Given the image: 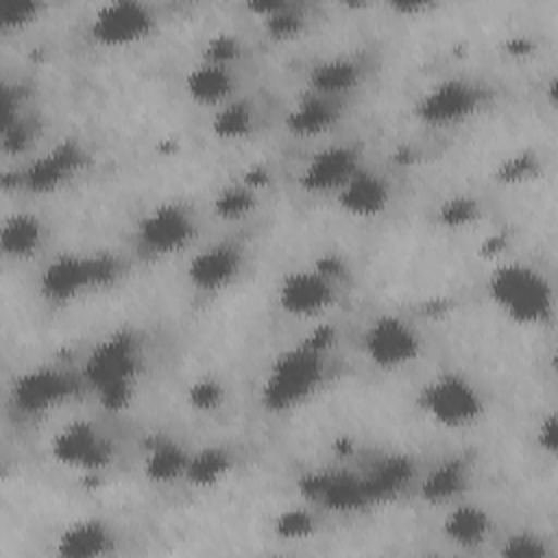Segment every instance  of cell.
<instances>
[{"mask_svg": "<svg viewBox=\"0 0 558 558\" xmlns=\"http://www.w3.org/2000/svg\"><path fill=\"white\" fill-rule=\"evenodd\" d=\"M52 458L74 471L92 473L109 466L113 447L105 434L89 421H72L59 429L50 442Z\"/></svg>", "mask_w": 558, "mask_h": 558, "instance_id": "cell-6", "label": "cell"}, {"mask_svg": "<svg viewBox=\"0 0 558 558\" xmlns=\"http://www.w3.org/2000/svg\"><path fill=\"white\" fill-rule=\"evenodd\" d=\"M113 534L102 521H76L57 541V554L65 558H98L113 549Z\"/></svg>", "mask_w": 558, "mask_h": 558, "instance_id": "cell-18", "label": "cell"}, {"mask_svg": "<svg viewBox=\"0 0 558 558\" xmlns=\"http://www.w3.org/2000/svg\"><path fill=\"white\" fill-rule=\"evenodd\" d=\"M78 381L61 368L39 366L20 375L13 384V403L24 414H41L72 399Z\"/></svg>", "mask_w": 558, "mask_h": 558, "instance_id": "cell-11", "label": "cell"}, {"mask_svg": "<svg viewBox=\"0 0 558 558\" xmlns=\"http://www.w3.org/2000/svg\"><path fill=\"white\" fill-rule=\"evenodd\" d=\"M484 94L464 78H447L429 87L416 102V116L429 126H453L482 107Z\"/></svg>", "mask_w": 558, "mask_h": 558, "instance_id": "cell-7", "label": "cell"}, {"mask_svg": "<svg viewBox=\"0 0 558 558\" xmlns=\"http://www.w3.org/2000/svg\"><path fill=\"white\" fill-rule=\"evenodd\" d=\"M488 294L508 318L521 325H538L554 310L549 281L536 268L521 262L499 266L488 279Z\"/></svg>", "mask_w": 558, "mask_h": 558, "instance_id": "cell-3", "label": "cell"}, {"mask_svg": "<svg viewBox=\"0 0 558 558\" xmlns=\"http://www.w3.org/2000/svg\"><path fill=\"white\" fill-rule=\"evenodd\" d=\"M155 26L153 11L142 2L118 0L102 4L92 20V35L102 46H126L144 39Z\"/></svg>", "mask_w": 558, "mask_h": 558, "instance_id": "cell-12", "label": "cell"}, {"mask_svg": "<svg viewBox=\"0 0 558 558\" xmlns=\"http://www.w3.org/2000/svg\"><path fill=\"white\" fill-rule=\"evenodd\" d=\"M301 26H303L301 13L286 2H279V7L266 15V28L275 37H292L301 31Z\"/></svg>", "mask_w": 558, "mask_h": 558, "instance_id": "cell-31", "label": "cell"}, {"mask_svg": "<svg viewBox=\"0 0 558 558\" xmlns=\"http://www.w3.org/2000/svg\"><path fill=\"white\" fill-rule=\"evenodd\" d=\"M277 301L292 316H318L336 301V275L323 266L292 270L281 279Z\"/></svg>", "mask_w": 558, "mask_h": 558, "instance_id": "cell-9", "label": "cell"}, {"mask_svg": "<svg viewBox=\"0 0 558 558\" xmlns=\"http://www.w3.org/2000/svg\"><path fill=\"white\" fill-rule=\"evenodd\" d=\"M85 161H87V155L83 146L74 140H65L57 144L52 150H48L46 155L31 161L24 168L20 183L35 194L54 192L65 181H70L85 166Z\"/></svg>", "mask_w": 558, "mask_h": 558, "instance_id": "cell-13", "label": "cell"}, {"mask_svg": "<svg viewBox=\"0 0 558 558\" xmlns=\"http://www.w3.org/2000/svg\"><path fill=\"white\" fill-rule=\"evenodd\" d=\"M538 440H541V447L547 451V453H554L556 451V416L549 414L543 418L541 423V429H538Z\"/></svg>", "mask_w": 558, "mask_h": 558, "instance_id": "cell-38", "label": "cell"}, {"mask_svg": "<svg viewBox=\"0 0 558 558\" xmlns=\"http://www.w3.org/2000/svg\"><path fill=\"white\" fill-rule=\"evenodd\" d=\"M466 484H469V466L462 460L453 458L434 466L425 475L421 484V497L429 504H442L460 495L466 488Z\"/></svg>", "mask_w": 558, "mask_h": 558, "instance_id": "cell-23", "label": "cell"}, {"mask_svg": "<svg viewBox=\"0 0 558 558\" xmlns=\"http://www.w3.org/2000/svg\"><path fill=\"white\" fill-rule=\"evenodd\" d=\"M475 203L469 198H451L440 207V220L449 227H462L475 218Z\"/></svg>", "mask_w": 558, "mask_h": 558, "instance_id": "cell-34", "label": "cell"}, {"mask_svg": "<svg viewBox=\"0 0 558 558\" xmlns=\"http://www.w3.org/2000/svg\"><path fill=\"white\" fill-rule=\"evenodd\" d=\"M242 266L244 257L240 246L233 242H218L192 257L187 266V279L203 292H216L233 283Z\"/></svg>", "mask_w": 558, "mask_h": 558, "instance_id": "cell-15", "label": "cell"}, {"mask_svg": "<svg viewBox=\"0 0 558 558\" xmlns=\"http://www.w3.org/2000/svg\"><path fill=\"white\" fill-rule=\"evenodd\" d=\"M325 377L323 344L314 340L288 349L270 366L264 388L262 403L272 412H286L314 395Z\"/></svg>", "mask_w": 558, "mask_h": 558, "instance_id": "cell-2", "label": "cell"}, {"mask_svg": "<svg viewBox=\"0 0 558 558\" xmlns=\"http://www.w3.org/2000/svg\"><path fill=\"white\" fill-rule=\"evenodd\" d=\"M190 456L172 440H155L144 460V473L155 482H172L185 475Z\"/></svg>", "mask_w": 558, "mask_h": 558, "instance_id": "cell-25", "label": "cell"}, {"mask_svg": "<svg viewBox=\"0 0 558 558\" xmlns=\"http://www.w3.org/2000/svg\"><path fill=\"white\" fill-rule=\"evenodd\" d=\"M233 85L235 78L231 68L211 61H203L185 78L190 98L201 105H225L233 92Z\"/></svg>", "mask_w": 558, "mask_h": 558, "instance_id": "cell-20", "label": "cell"}, {"mask_svg": "<svg viewBox=\"0 0 558 558\" xmlns=\"http://www.w3.org/2000/svg\"><path fill=\"white\" fill-rule=\"evenodd\" d=\"M194 235V218L179 203L153 207L137 225V242L153 255H170L181 251Z\"/></svg>", "mask_w": 558, "mask_h": 558, "instance_id": "cell-10", "label": "cell"}, {"mask_svg": "<svg viewBox=\"0 0 558 558\" xmlns=\"http://www.w3.org/2000/svg\"><path fill=\"white\" fill-rule=\"evenodd\" d=\"M255 203H257L255 187H251L248 183H233L218 192L214 207H216V214L222 218H240L253 211Z\"/></svg>", "mask_w": 558, "mask_h": 558, "instance_id": "cell-29", "label": "cell"}, {"mask_svg": "<svg viewBox=\"0 0 558 558\" xmlns=\"http://www.w3.org/2000/svg\"><path fill=\"white\" fill-rule=\"evenodd\" d=\"M37 13H39V2L7 0L0 7V24L2 28H20L28 24Z\"/></svg>", "mask_w": 558, "mask_h": 558, "instance_id": "cell-32", "label": "cell"}, {"mask_svg": "<svg viewBox=\"0 0 558 558\" xmlns=\"http://www.w3.org/2000/svg\"><path fill=\"white\" fill-rule=\"evenodd\" d=\"M303 493L327 508L349 510L368 504L362 480L347 473H314L303 482Z\"/></svg>", "mask_w": 558, "mask_h": 558, "instance_id": "cell-17", "label": "cell"}, {"mask_svg": "<svg viewBox=\"0 0 558 558\" xmlns=\"http://www.w3.org/2000/svg\"><path fill=\"white\" fill-rule=\"evenodd\" d=\"M362 78V68L349 57H333L316 63L310 70V89L327 98H340L351 92Z\"/></svg>", "mask_w": 558, "mask_h": 558, "instance_id": "cell-21", "label": "cell"}, {"mask_svg": "<svg viewBox=\"0 0 558 558\" xmlns=\"http://www.w3.org/2000/svg\"><path fill=\"white\" fill-rule=\"evenodd\" d=\"M338 205L351 214V216H360V218H371L377 216L386 209L390 192L386 181L368 170H357L338 192H336Z\"/></svg>", "mask_w": 558, "mask_h": 558, "instance_id": "cell-16", "label": "cell"}, {"mask_svg": "<svg viewBox=\"0 0 558 558\" xmlns=\"http://www.w3.org/2000/svg\"><path fill=\"white\" fill-rule=\"evenodd\" d=\"M418 405L429 418L445 427H466L484 412V401L475 386L456 373L434 377L421 390Z\"/></svg>", "mask_w": 558, "mask_h": 558, "instance_id": "cell-5", "label": "cell"}, {"mask_svg": "<svg viewBox=\"0 0 558 558\" xmlns=\"http://www.w3.org/2000/svg\"><path fill=\"white\" fill-rule=\"evenodd\" d=\"M549 554L547 543L530 532H517L501 545V556L506 558H547Z\"/></svg>", "mask_w": 558, "mask_h": 558, "instance_id": "cell-30", "label": "cell"}, {"mask_svg": "<svg viewBox=\"0 0 558 558\" xmlns=\"http://www.w3.org/2000/svg\"><path fill=\"white\" fill-rule=\"evenodd\" d=\"M220 399H222V390H220V386L216 381H198L190 390V401L196 408H203V410L216 408L220 403Z\"/></svg>", "mask_w": 558, "mask_h": 558, "instance_id": "cell-36", "label": "cell"}, {"mask_svg": "<svg viewBox=\"0 0 558 558\" xmlns=\"http://www.w3.org/2000/svg\"><path fill=\"white\" fill-rule=\"evenodd\" d=\"M238 54H240L238 41L233 37H229V35H218V37H214L209 41V46L205 50V61L229 65Z\"/></svg>", "mask_w": 558, "mask_h": 558, "instance_id": "cell-35", "label": "cell"}, {"mask_svg": "<svg viewBox=\"0 0 558 558\" xmlns=\"http://www.w3.org/2000/svg\"><path fill=\"white\" fill-rule=\"evenodd\" d=\"M140 368L142 349L135 336L118 331L89 351L83 364V379L96 390L107 408L118 410L131 401Z\"/></svg>", "mask_w": 558, "mask_h": 558, "instance_id": "cell-1", "label": "cell"}, {"mask_svg": "<svg viewBox=\"0 0 558 558\" xmlns=\"http://www.w3.org/2000/svg\"><path fill=\"white\" fill-rule=\"evenodd\" d=\"M357 170L360 155L353 146H327L310 157L299 183L307 192H338Z\"/></svg>", "mask_w": 558, "mask_h": 558, "instance_id": "cell-14", "label": "cell"}, {"mask_svg": "<svg viewBox=\"0 0 558 558\" xmlns=\"http://www.w3.org/2000/svg\"><path fill=\"white\" fill-rule=\"evenodd\" d=\"M277 530L283 534V536H290V538H301L305 534L312 532V519L305 514V512H288L279 519L277 523Z\"/></svg>", "mask_w": 558, "mask_h": 558, "instance_id": "cell-37", "label": "cell"}, {"mask_svg": "<svg viewBox=\"0 0 558 558\" xmlns=\"http://www.w3.org/2000/svg\"><path fill=\"white\" fill-rule=\"evenodd\" d=\"M41 244V222L31 214H13L2 225V251L9 257L24 259Z\"/></svg>", "mask_w": 558, "mask_h": 558, "instance_id": "cell-24", "label": "cell"}, {"mask_svg": "<svg viewBox=\"0 0 558 558\" xmlns=\"http://www.w3.org/2000/svg\"><path fill=\"white\" fill-rule=\"evenodd\" d=\"M227 471H229L227 451H222L218 447H209V449H201L194 456H190L185 477L190 484H194L198 488H207V486H214Z\"/></svg>", "mask_w": 558, "mask_h": 558, "instance_id": "cell-28", "label": "cell"}, {"mask_svg": "<svg viewBox=\"0 0 558 558\" xmlns=\"http://www.w3.org/2000/svg\"><path fill=\"white\" fill-rule=\"evenodd\" d=\"M364 353L375 366L395 371L418 357L421 342L403 318L381 314L364 331Z\"/></svg>", "mask_w": 558, "mask_h": 558, "instance_id": "cell-8", "label": "cell"}, {"mask_svg": "<svg viewBox=\"0 0 558 558\" xmlns=\"http://www.w3.org/2000/svg\"><path fill=\"white\" fill-rule=\"evenodd\" d=\"M340 118V102L338 98H327L320 94L303 96L288 113L286 126L301 137L318 135L336 124Z\"/></svg>", "mask_w": 558, "mask_h": 558, "instance_id": "cell-19", "label": "cell"}, {"mask_svg": "<svg viewBox=\"0 0 558 558\" xmlns=\"http://www.w3.org/2000/svg\"><path fill=\"white\" fill-rule=\"evenodd\" d=\"M120 275V259L109 253L61 255L39 277V292L52 303L72 301L94 288L109 286Z\"/></svg>", "mask_w": 558, "mask_h": 558, "instance_id": "cell-4", "label": "cell"}, {"mask_svg": "<svg viewBox=\"0 0 558 558\" xmlns=\"http://www.w3.org/2000/svg\"><path fill=\"white\" fill-rule=\"evenodd\" d=\"M253 107L244 100H227L214 116L211 131L220 140H242L253 131Z\"/></svg>", "mask_w": 558, "mask_h": 558, "instance_id": "cell-27", "label": "cell"}, {"mask_svg": "<svg viewBox=\"0 0 558 558\" xmlns=\"http://www.w3.org/2000/svg\"><path fill=\"white\" fill-rule=\"evenodd\" d=\"M412 477V466L405 458H388L384 460L368 477L362 480L368 501L388 499L390 495L399 493Z\"/></svg>", "mask_w": 558, "mask_h": 558, "instance_id": "cell-26", "label": "cell"}, {"mask_svg": "<svg viewBox=\"0 0 558 558\" xmlns=\"http://www.w3.org/2000/svg\"><path fill=\"white\" fill-rule=\"evenodd\" d=\"M445 536L460 547H477L490 532V517L480 506H456L442 521Z\"/></svg>", "mask_w": 558, "mask_h": 558, "instance_id": "cell-22", "label": "cell"}, {"mask_svg": "<svg viewBox=\"0 0 558 558\" xmlns=\"http://www.w3.org/2000/svg\"><path fill=\"white\" fill-rule=\"evenodd\" d=\"M31 140H33L31 120H24L17 116L13 122L2 126V146L9 153H22L31 144Z\"/></svg>", "mask_w": 558, "mask_h": 558, "instance_id": "cell-33", "label": "cell"}]
</instances>
